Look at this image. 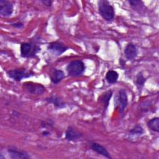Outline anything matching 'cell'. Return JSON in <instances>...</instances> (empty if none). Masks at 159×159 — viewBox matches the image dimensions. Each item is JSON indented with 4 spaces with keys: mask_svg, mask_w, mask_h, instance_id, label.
<instances>
[{
    "mask_svg": "<svg viewBox=\"0 0 159 159\" xmlns=\"http://www.w3.org/2000/svg\"><path fill=\"white\" fill-rule=\"evenodd\" d=\"M40 2L43 4L45 5V6L47 7H51L52 6V4H53V1H51V0H42L40 1Z\"/></svg>",
    "mask_w": 159,
    "mask_h": 159,
    "instance_id": "7402d4cb",
    "label": "cell"
},
{
    "mask_svg": "<svg viewBox=\"0 0 159 159\" xmlns=\"http://www.w3.org/2000/svg\"><path fill=\"white\" fill-rule=\"evenodd\" d=\"M105 78L109 84H114L117 81L119 74L115 70H109L106 74Z\"/></svg>",
    "mask_w": 159,
    "mask_h": 159,
    "instance_id": "e0dca14e",
    "label": "cell"
},
{
    "mask_svg": "<svg viewBox=\"0 0 159 159\" xmlns=\"http://www.w3.org/2000/svg\"><path fill=\"white\" fill-rule=\"evenodd\" d=\"M85 69L86 67L84 62L80 60L71 61L66 67L67 73L71 77H79L81 76L84 73Z\"/></svg>",
    "mask_w": 159,
    "mask_h": 159,
    "instance_id": "3957f363",
    "label": "cell"
},
{
    "mask_svg": "<svg viewBox=\"0 0 159 159\" xmlns=\"http://www.w3.org/2000/svg\"><path fill=\"white\" fill-rule=\"evenodd\" d=\"M83 137V134L71 126H68L65 131V139L70 142L80 140Z\"/></svg>",
    "mask_w": 159,
    "mask_h": 159,
    "instance_id": "30bf717a",
    "label": "cell"
},
{
    "mask_svg": "<svg viewBox=\"0 0 159 159\" xmlns=\"http://www.w3.org/2000/svg\"><path fill=\"white\" fill-rule=\"evenodd\" d=\"M41 48L35 40H30L28 42H23L20 45V56L23 58H34L40 52Z\"/></svg>",
    "mask_w": 159,
    "mask_h": 159,
    "instance_id": "6da1fadb",
    "label": "cell"
},
{
    "mask_svg": "<svg viewBox=\"0 0 159 159\" xmlns=\"http://www.w3.org/2000/svg\"><path fill=\"white\" fill-rule=\"evenodd\" d=\"M146 81V78L143 76L141 72L139 73L136 76L135 79V84L138 89H141L143 87Z\"/></svg>",
    "mask_w": 159,
    "mask_h": 159,
    "instance_id": "ffe728a7",
    "label": "cell"
},
{
    "mask_svg": "<svg viewBox=\"0 0 159 159\" xmlns=\"http://www.w3.org/2000/svg\"><path fill=\"white\" fill-rule=\"evenodd\" d=\"M147 126L151 130L158 133L159 132V118L156 117L150 119L147 122Z\"/></svg>",
    "mask_w": 159,
    "mask_h": 159,
    "instance_id": "ac0fdd59",
    "label": "cell"
},
{
    "mask_svg": "<svg viewBox=\"0 0 159 159\" xmlns=\"http://www.w3.org/2000/svg\"><path fill=\"white\" fill-rule=\"evenodd\" d=\"M125 57L128 60H134L138 55L137 46L133 43H129L124 48Z\"/></svg>",
    "mask_w": 159,
    "mask_h": 159,
    "instance_id": "7c38bea8",
    "label": "cell"
},
{
    "mask_svg": "<svg viewBox=\"0 0 159 159\" xmlns=\"http://www.w3.org/2000/svg\"><path fill=\"white\" fill-rule=\"evenodd\" d=\"M6 73L10 78L16 81H20L24 78H28L35 75V73L33 71L25 68H17L8 70Z\"/></svg>",
    "mask_w": 159,
    "mask_h": 159,
    "instance_id": "5b68a950",
    "label": "cell"
},
{
    "mask_svg": "<svg viewBox=\"0 0 159 159\" xmlns=\"http://www.w3.org/2000/svg\"><path fill=\"white\" fill-rule=\"evenodd\" d=\"M42 135H43V137H48V136H49V135H50V132L48 131V130H44V131L42 132Z\"/></svg>",
    "mask_w": 159,
    "mask_h": 159,
    "instance_id": "603a6c76",
    "label": "cell"
},
{
    "mask_svg": "<svg viewBox=\"0 0 159 159\" xmlns=\"http://www.w3.org/2000/svg\"><path fill=\"white\" fill-rule=\"evenodd\" d=\"M98 11L102 18L107 22L114 20L115 11L113 6L106 0H100L98 2Z\"/></svg>",
    "mask_w": 159,
    "mask_h": 159,
    "instance_id": "7a4b0ae2",
    "label": "cell"
},
{
    "mask_svg": "<svg viewBox=\"0 0 159 159\" xmlns=\"http://www.w3.org/2000/svg\"><path fill=\"white\" fill-rule=\"evenodd\" d=\"M112 91L108 90L103 93L99 99V102L102 104L104 110H106L109 105L110 100L112 96Z\"/></svg>",
    "mask_w": 159,
    "mask_h": 159,
    "instance_id": "2e32d148",
    "label": "cell"
},
{
    "mask_svg": "<svg viewBox=\"0 0 159 159\" xmlns=\"http://www.w3.org/2000/svg\"><path fill=\"white\" fill-rule=\"evenodd\" d=\"M68 49V47L60 41L52 42L48 43L47 50L53 56H60Z\"/></svg>",
    "mask_w": 159,
    "mask_h": 159,
    "instance_id": "8992f818",
    "label": "cell"
},
{
    "mask_svg": "<svg viewBox=\"0 0 159 159\" xmlns=\"http://www.w3.org/2000/svg\"><path fill=\"white\" fill-rule=\"evenodd\" d=\"M13 11L14 6L11 2L7 0H0V14L2 17H9Z\"/></svg>",
    "mask_w": 159,
    "mask_h": 159,
    "instance_id": "ba28073f",
    "label": "cell"
},
{
    "mask_svg": "<svg viewBox=\"0 0 159 159\" xmlns=\"http://www.w3.org/2000/svg\"><path fill=\"white\" fill-rule=\"evenodd\" d=\"M7 152L11 158L16 159V158H31L30 155L26 152L25 151L19 150L14 147H11L7 148Z\"/></svg>",
    "mask_w": 159,
    "mask_h": 159,
    "instance_id": "9c48e42d",
    "label": "cell"
},
{
    "mask_svg": "<svg viewBox=\"0 0 159 159\" xmlns=\"http://www.w3.org/2000/svg\"><path fill=\"white\" fill-rule=\"evenodd\" d=\"M114 103L115 107L118 109L121 117H122L124 116V112L128 104L127 94L124 89H120L118 91V94L114 100Z\"/></svg>",
    "mask_w": 159,
    "mask_h": 159,
    "instance_id": "277c9868",
    "label": "cell"
},
{
    "mask_svg": "<svg viewBox=\"0 0 159 159\" xmlns=\"http://www.w3.org/2000/svg\"><path fill=\"white\" fill-rule=\"evenodd\" d=\"M45 101L48 104H52L57 109H63L66 107V104L63 100L57 95H52L50 97L45 98Z\"/></svg>",
    "mask_w": 159,
    "mask_h": 159,
    "instance_id": "4fadbf2b",
    "label": "cell"
},
{
    "mask_svg": "<svg viewBox=\"0 0 159 159\" xmlns=\"http://www.w3.org/2000/svg\"><path fill=\"white\" fill-rule=\"evenodd\" d=\"M10 25L16 29H22L24 28V25L22 22H14V23H11Z\"/></svg>",
    "mask_w": 159,
    "mask_h": 159,
    "instance_id": "44dd1931",
    "label": "cell"
},
{
    "mask_svg": "<svg viewBox=\"0 0 159 159\" xmlns=\"http://www.w3.org/2000/svg\"><path fill=\"white\" fill-rule=\"evenodd\" d=\"M130 7L139 14H143L146 11V7L143 1L140 0H129L127 1Z\"/></svg>",
    "mask_w": 159,
    "mask_h": 159,
    "instance_id": "5bb4252c",
    "label": "cell"
},
{
    "mask_svg": "<svg viewBox=\"0 0 159 159\" xmlns=\"http://www.w3.org/2000/svg\"><path fill=\"white\" fill-rule=\"evenodd\" d=\"M23 88L28 93L32 94L41 95L43 94L46 89L43 85L34 82H25L23 84Z\"/></svg>",
    "mask_w": 159,
    "mask_h": 159,
    "instance_id": "52a82bcc",
    "label": "cell"
},
{
    "mask_svg": "<svg viewBox=\"0 0 159 159\" xmlns=\"http://www.w3.org/2000/svg\"><path fill=\"white\" fill-rule=\"evenodd\" d=\"M143 133H144V130L142 127L139 124L135 125L129 132V134L130 136L137 137L141 136Z\"/></svg>",
    "mask_w": 159,
    "mask_h": 159,
    "instance_id": "d6986e66",
    "label": "cell"
},
{
    "mask_svg": "<svg viewBox=\"0 0 159 159\" xmlns=\"http://www.w3.org/2000/svg\"><path fill=\"white\" fill-rule=\"evenodd\" d=\"M89 147L91 149L97 153L99 155H101L102 156H104L107 158H112V157L111 156L109 152L107 151V150L100 143H98L97 142H93V141H89Z\"/></svg>",
    "mask_w": 159,
    "mask_h": 159,
    "instance_id": "8fae6325",
    "label": "cell"
},
{
    "mask_svg": "<svg viewBox=\"0 0 159 159\" xmlns=\"http://www.w3.org/2000/svg\"><path fill=\"white\" fill-rule=\"evenodd\" d=\"M65 77V73L63 71L58 69H54L51 72L50 75V78L52 81L55 84L59 83L62 80H63Z\"/></svg>",
    "mask_w": 159,
    "mask_h": 159,
    "instance_id": "9a60e30c",
    "label": "cell"
}]
</instances>
